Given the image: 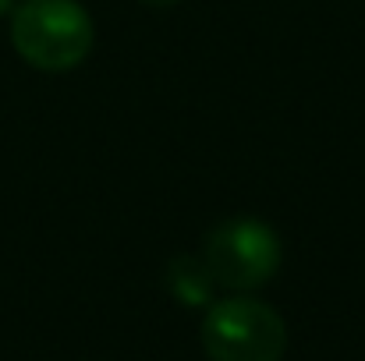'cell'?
I'll list each match as a JSON object with an SVG mask.
<instances>
[{"mask_svg": "<svg viewBox=\"0 0 365 361\" xmlns=\"http://www.w3.org/2000/svg\"><path fill=\"white\" fill-rule=\"evenodd\" d=\"M96 28L78 0H21L11 11V46L36 71H71L93 50Z\"/></svg>", "mask_w": 365, "mask_h": 361, "instance_id": "cell-1", "label": "cell"}, {"mask_svg": "<svg viewBox=\"0 0 365 361\" xmlns=\"http://www.w3.org/2000/svg\"><path fill=\"white\" fill-rule=\"evenodd\" d=\"M202 351L210 361H280L287 351V326L266 301L235 294L210 305Z\"/></svg>", "mask_w": 365, "mask_h": 361, "instance_id": "cell-2", "label": "cell"}, {"mask_svg": "<svg viewBox=\"0 0 365 361\" xmlns=\"http://www.w3.org/2000/svg\"><path fill=\"white\" fill-rule=\"evenodd\" d=\"M202 262L210 266L217 287L248 294L266 287L280 269V238L259 216H231L206 234Z\"/></svg>", "mask_w": 365, "mask_h": 361, "instance_id": "cell-3", "label": "cell"}, {"mask_svg": "<svg viewBox=\"0 0 365 361\" xmlns=\"http://www.w3.org/2000/svg\"><path fill=\"white\" fill-rule=\"evenodd\" d=\"M163 283L174 294V301L188 305V308H202L213 305V291L217 280L210 273V266L202 262V255H174L163 266Z\"/></svg>", "mask_w": 365, "mask_h": 361, "instance_id": "cell-4", "label": "cell"}, {"mask_svg": "<svg viewBox=\"0 0 365 361\" xmlns=\"http://www.w3.org/2000/svg\"><path fill=\"white\" fill-rule=\"evenodd\" d=\"M142 4H149V7H174V4H181V0H142Z\"/></svg>", "mask_w": 365, "mask_h": 361, "instance_id": "cell-5", "label": "cell"}, {"mask_svg": "<svg viewBox=\"0 0 365 361\" xmlns=\"http://www.w3.org/2000/svg\"><path fill=\"white\" fill-rule=\"evenodd\" d=\"M14 4H18V0H0V18H4V14H11V11H14Z\"/></svg>", "mask_w": 365, "mask_h": 361, "instance_id": "cell-6", "label": "cell"}]
</instances>
